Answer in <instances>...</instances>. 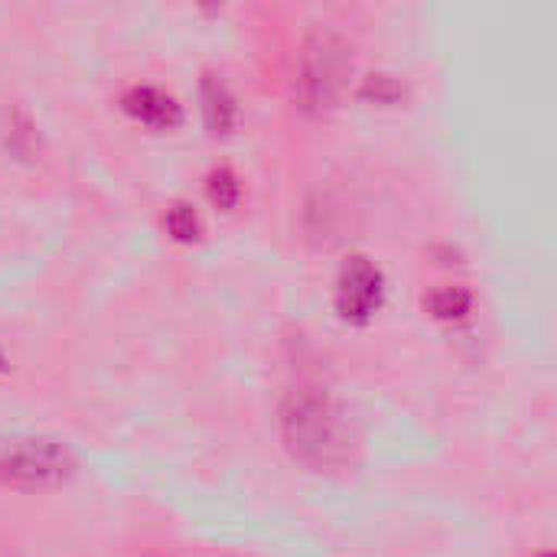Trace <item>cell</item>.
Listing matches in <instances>:
<instances>
[{"instance_id": "6da1fadb", "label": "cell", "mask_w": 557, "mask_h": 557, "mask_svg": "<svg viewBox=\"0 0 557 557\" xmlns=\"http://www.w3.org/2000/svg\"><path fill=\"white\" fill-rule=\"evenodd\" d=\"M281 434L287 450L320 473L346 470L356 460V428L326 388L300 385L287 392L281 405Z\"/></svg>"}, {"instance_id": "52a82bcc", "label": "cell", "mask_w": 557, "mask_h": 557, "mask_svg": "<svg viewBox=\"0 0 557 557\" xmlns=\"http://www.w3.org/2000/svg\"><path fill=\"white\" fill-rule=\"evenodd\" d=\"M428 307H431V313L437 320H463L470 313V307H473V297L463 287H441V290L431 294Z\"/></svg>"}, {"instance_id": "3957f363", "label": "cell", "mask_w": 557, "mask_h": 557, "mask_svg": "<svg viewBox=\"0 0 557 557\" xmlns=\"http://www.w3.org/2000/svg\"><path fill=\"white\" fill-rule=\"evenodd\" d=\"M75 457L49 437H16L0 444V483L13 490H52L69 483Z\"/></svg>"}, {"instance_id": "9c48e42d", "label": "cell", "mask_w": 557, "mask_h": 557, "mask_svg": "<svg viewBox=\"0 0 557 557\" xmlns=\"http://www.w3.org/2000/svg\"><path fill=\"white\" fill-rule=\"evenodd\" d=\"M206 193H209L212 206H219V209H235L238 199H242V183H238V176H235L228 166H219V170L209 173Z\"/></svg>"}, {"instance_id": "277c9868", "label": "cell", "mask_w": 557, "mask_h": 557, "mask_svg": "<svg viewBox=\"0 0 557 557\" xmlns=\"http://www.w3.org/2000/svg\"><path fill=\"white\" fill-rule=\"evenodd\" d=\"M382 297H385V277L382 271L356 255L346 261V268L339 271V281H336V310L346 323H369L375 317V310L382 307Z\"/></svg>"}, {"instance_id": "8fae6325", "label": "cell", "mask_w": 557, "mask_h": 557, "mask_svg": "<svg viewBox=\"0 0 557 557\" xmlns=\"http://www.w3.org/2000/svg\"><path fill=\"white\" fill-rule=\"evenodd\" d=\"M0 369H3V352H0Z\"/></svg>"}, {"instance_id": "30bf717a", "label": "cell", "mask_w": 557, "mask_h": 557, "mask_svg": "<svg viewBox=\"0 0 557 557\" xmlns=\"http://www.w3.org/2000/svg\"><path fill=\"white\" fill-rule=\"evenodd\" d=\"M362 95L372 98V101H379V104H395V101L405 98V88L395 78H388V75H372V78H366Z\"/></svg>"}, {"instance_id": "5b68a950", "label": "cell", "mask_w": 557, "mask_h": 557, "mask_svg": "<svg viewBox=\"0 0 557 557\" xmlns=\"http://www.w3.org/2000/svg\"><path fill=\"white\" fill-rule=\"evenodd\" d=\"M121 108L140 121L144 127H153V131H173L180 121H183V108L176 104V98L157 85H134L124 91L121 98Z\"/></svg>"}, {"instance_id": "8992f818", "label": "cell", "mask_w": 557, "mask_h": 557, "mask_svg": "<svg viewBox=\"0 0 557 557\" xmlns=\"http://www.w3.org/2000/svg\"><path fill=\"white\" fill-rule=\"evenodd\" d=\"M202 111L215 134H228L238 124V101L219 75L202 78Z\"/></svg>"}, {"instance_id": "ba28073f", "label": "cell", "mask_w": 557, "mask_h": 557, "mask_svg": "<svg viewBox=\"0 0 557 557\" xmlns=\"http://www.w3.org/2000/svg\"><path fill=\"white\" fill-rule=\"evenodd\" d=\"M166 232H170L176 242H183V245L199 242V235H202V219H199L196 206H189V202L170 206V212H166Z\"/></svg>"}, {"instance_id": "7a4b0ae2", "label": "cell", "mask_w": 557, "mask_h": 557, "mask_svg": "<svg viewBox=\"0 0 557 557\" xmlns=\"http://www.w3.org/2000/svg\"><path fill=\"white\" fill-rule=\"evenodd\" d=\"M352 72V55L349 46L333 36V33H317L300 55V72H297V101L310 114L330 111Z\"/></svg>"}]
</instances>
